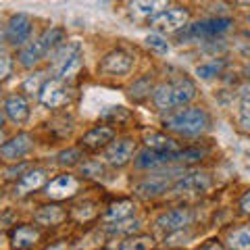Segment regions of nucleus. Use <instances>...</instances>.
<instances>
[{
    "instance_id": "412c9836",
    "label": "nucleus",
    "mask_w": 250,
    "mask_h": 250,
    "mask_svg": "<svg viewBox=\"0 0 250 250\" xmlns=\"http://www.w3.org/2000/svg\"><path fill=\"white\" fill-rule=\"evenodd\" d=\"M169 186H171L169 177H163V173H156L150 179H146V182L138 184L136 192H138V196H142V198H152V196H159V194L167 192Z\"/></svg>"
},
{
    "instance_id": "b1692460",
    "label": "nucleus",
    "mask_w": 250,
    "mask_h": 250,
    "mask_svg": "<svg viewBox=\"0 0 250 250\" xmlns=\"http://www.w3.org/2000/svg\"><path fill=\"white\" fill-rule=\"evenodd\" d=\"M208 186V177L205 173H192V175H184L179 182L173 186L175 192H188V190H205Z\"/></svg>"
},
{
    "instance_id": "39448f33",
    "label": "nucleus",
    "mask_w": 250,
    "mask_h": 250,
    "mask_svg": "<svg viewBox=\"0 0 250 250\" xmlns=\"http://www.w3.org/2000/svg\"><path fill=\"white\" fill-rule=\"evenodd\" d=\"M31 29H34V23L31 17L25 13H17L9 19L4 27V42L11 46V48H23L29 42Z\"/></svg>"
},
{
    "instance_id": "e433bc0d",
    "label": "nucleus",
    "mask_w": 250,
    "mask_h": 250,
    "mask_svg": "<svg viewBox=\"0 0 250 250\" xmlns=\"http://www.w3.org/2000/svg\"><path fill=\"white\" fill-rule=\"evenodd\" d=\"M82 173L88 177H103V175H106V167L100 161H90V163H85V165H82Z\"/></svg>"
},
{
    "instance_id": "79ce46f5",
    "label": "nucleus",
    "mask_w": 250,
    "mask_h": 250,
    "mask_svg": "<svg viewBox=\"0 0 250 250\" xmlns=\"http://www.w3.org/2000/svg\"><path fill=\"white\" fill-rule=\"evenodd\" d=\"M202 250H225V248H223L221 244H219L217 240H210L208 244H205V246H202Z\"/></svg>"
},
{
    "instance_id": "6ab92c4d",
    "label": "nucleus",
    "mask_w": 250,
    "mask_h": 250,
    "mask_svg": "<svg viewBox=\"0 0 250 250\" xmlns=\"http://www.w3.org/2000/svg\"><path fill=\"white\" fill-rule=\"evenodd\" d=\"M169 163H175V152H156V150L146 148V150L138 154L136 167L138 169H154L159 165H169Z\"/></svg>"
},
{
    "instance_id": "f3484780",
    "label": "nucleus",
    "mask_w": 250,
    "mask_h": 250,
    "mask_svg": "<svg viewBox=\"0 0 250 250\" xmlns=\"http://www.w3.org/2000/svg\"><path fill=\"white\" fill-rule=\"evenodd\" d=\"M42 186H46V171L44 169H29L25 175L17 179V184L13 188L15 196H27V194L40 190Z\"/></svg>"
},
{
    "instance_id": "dca6fc26",
    "label": "nucleus",
    "mask_w": 250,
    "mask_h": 250,
    "mask_svg": "<svg viewBox=\"0 0 250 250\" xmlns=\"http://www.w3.org/2000/svg\"><path fill=\"white\" fill-rule=\"evenodd\" d=\"M4 117L11 119L15 125H23L29 119V104L25 96L21 94H11L4 100Z\"/></svg>"
},
{
    "instance_id": "393cba45",
    "label": "nucleus",
    "mask_w": 250,
    "mask_h": 250,
    "mask_svg": "<svg viewBox=\"0 0 250 250\" xmlns=\"http://www.w3.org/2000/svg\"><path fill=\"white\" fill-rule=\"evenodd\" d=\"M228 246H229V250H250V225H244V228L229 231Z\"/></svg>"
},
{
    "instance_id": "72a5a7b5",
    "label": "nucleus",
    "mask_w": 250,
    "mask_h": 250,
    "mask_svg": "<svg viewBox=\"0 0 250 250\" xmlns=\"http://www.w3.org/2000/svg\"><path fill=\"white\" fill-rule=\"evenodd\" d=\"M80 161H82V150H80V148H69V150H62L59 154V161L57 163H59L61 167H73Z\"/></svg>"
},
{
    "instance_id": "9d476101",
    "label": "nucleus",
    "mask_w": 250,
    "mask_h": 250,
    "mask_svg": "<svg viewBox=\"0 0 250 250\" xmlns=\"http://www.w3.org/2000/svg\"><path fill=\"white\" fill-rule=\"evenodd\" d=\"M77 190H80V182L71 173H61L44 186V194L50 200H67L75 196Z\"/></svg>"
},
{
    "instance_id": "a18cd8bd",
    "label": "nucleus",
    "mask_w": 250,
    "mask_h": 250,
    "mask_svg": "<svg viewBox=\"0 0 250 250\" xmlns=\"http://www.w3.org/2000/svg\"><path fill=\"white\" fill-rule=\"evenodd\" d=\"M248 23H250V15H248Z\"/></svg>"
},
{
    "instance_id": "f704fd0d",
    "label": "nucleus",
    "mask_w": 250,
    "mask_h": 250,
    "mask_svg": "<svg viewBox=\"0 0 250 250\" xmlns=\"http://www.w3.org/2000/svg\"><path fill=\"white\" fill-rule=\"evenodd\" d=\"M94 205L92 202H82V205H77L75 208H73V219H77V221H90V219H94L96 217V208H92Z\"/></svg>"
},
{
    "instance_id": "c03bdc74",
    "label": "nucleus",
    "mask_w": 250,
    "mask_h": 250,
    "mask_svg": "<svg viewBox=\"0 0 250 250\" xmlns=\"http://www.w3.org/2000/svg\"><path fill=\"white\" fill-rule=\"evenodd\" d=\"M246 73H248V77H250V65H248V67H246Z\"/></svg>"
},
{
    "instance_id": "2eb2a0df",
    "label": "nucleus",
    "mask_w": 250,
    "mask_h": 250,
    "mask_svg": "<svg viewBox=\"0 0 250 250\" xmlns=\"http://www.w3.org/2000/svg\"><path fill=\"white\" fill-rule=\"evenodd\" d=\"M169 0H131L129 2V15L134 19H154L156 15L167 11Z\"/></svg>"
},
{
    "instance_id": "a878e982",
    "label": "nucleus",
    "mask_w": 250,
    "mask_h": 250,
    "mask_svg": "<svg viewBox=\"0 0 250 250\" xmlns=\"http://www.w3.org/2000/svg\"><path fill=\"white\" fill-rule=\"evenodd\" d=\"M17 59H19V65H21V67L31 69V67H36L44 57H42L40 48H38V44H36V42H31V44L23 46V48L19 50V57H17Z\"/></svg>"
},
{
    "instance_id": "4468645a",
    "label": "nucleus",
    "mask_w": 250,
    "mask_h": 250,
    "mask_svg": "<svg viewBox=\"0 0 250 250\" xmlns=\"http://www.w3.org/2000/svg\"><path fill=\"white\" fill-rule=\"evenodd\" d=\"M9 240L13 250H31L40 240V231L31 225H15L9 231Z\"/></svg>"
},
{
    "instance_id": "a211bd4d",
    "label": "nucleus",
    "mask_w": 250,
    "mask_h": 250,
    "mask_svg": "<svg viewBox=\"0 0 250 250\" xmlns=\"http://www.w3.org/2000/svg\"><path fill=\"white\" fill-rule=\"evenodd\" d=\"M65 38H67V34H65V29L62 27H50V29H46L40 38H38L36 44H38V48H40L42 57L46 59L48 54L57 52L61 46L65 44Z\"/></svg>"
},
{
    "instance_id": "aec40b11",
    "label": "nucleus",
    "mask_w": 250,
    "mask_h": 250,
    "mask_svg": "<svg viewBox=\"0 0 250 250\" xmlns=\"http://www.w3.org/2000/svg\"><path fill=\"white\" fill-rule=\"evenodd\" d=\"M134 213H136L134 200L121 198V200L113 202V205L106 208L104 221H108V223H119V221H125V219H131V217H134Z\"/></svg>"
},
{
    "instance_id": "7c9ffc66",
    "label": "nucleus",
    "mask_w": 250,
    "mask_h": 250,
    "mask_svg": "<svg viewBox=\"0 0 250 250\" xmlns=\"http://www.w3.org/2000/svg\"><path fill=\"white\" fill-rule=\"evenodd\" d=\"M225 62L223 61H210V62H205V65H198L196 67V75L200 80H210V77H215L223 71Z\"/></svg>"
},
{
    "instance_id": "0eeeda50",
    "label": "nucleus",
    "mask_w": 250,
    "mask_h": 250,
    "mask_svg": "<svg viewBox=\"0 0 250 250\" xmlns=\"http://www.w3.org/2000/svg\"><path fill=\"white\" fill-rule=\"evenodd\" d=\"M131 69H134V57H131L129 52L121 50V48H115L111 52H106L103 57V61L98 62V73L111 75V77L127 75Z\"/></svg>"
},
{
    "instance_id": "a19ab883",
    "label": "nucleus",
    "mask_w": 250,
    "mask_h": 250,
    "mask_svg": "<svg viewBox=\"0 0 250 250\" xmlns=\"http://www.w3.org/2000/svg\"><path fill=\"white\" fill-rule=\"evenodd\" d=\"M240 208H242L244 215H250V188L244 192V196L240 198Z\"/></svg>"
},
{
    "instance_id": "ddd939ff",
    "label": "nucleus",
    "mask_w": 250,
    "mask_h": 250,
    "mask_svg": "<svg viewBox=\"0 0 250 250\" xmlns=\"http://www.w3.org/2000/svg\"><path fill=\"white\" fill-rule=\"evenodd\" d=\"M115 140V129L111 125H96L94 129H90L88 134H83V138L80 140V146L83 150L96 152L100 148H106Z\"/></svg>"
},
{
    "instance_id": "c756f323",
    "label": "nucleus",
    "mask_w": 250,
    "mask_h": 250,
    "mask_svg": "<svg viewBox=\"0 0 250 250\" xmlns=\"http://www.w3.org/2000/svg\"><path fill=\"white\" fill-rule=\"evenodd\" d=\"M146 46L152 52L161 54V57H163V54H169V50H171L167 38H163V34H159V31H154V34H150V36L146 38Z\"/></svg>"
},
{
    "instance_id": "cd10ccee",
    "label": "nucleus",
    "mask_w": 250,
    "mask_h": 250,
    "mask_svg": "<svg viewBox=\"0 0 250 250\" xmlns=\"http://www.w3.org/2000/svg\"><path fill=\"white\" fill-rule=\"evenodd\" d=\"M154 238L152 236H136V238H125L117 250H152Z\"/></svg>"
},
{
    "instance_id": "bb28decb",
    "label": "nucleus",
    "mask_w": 250,
    "mask_h": 250,
    "mask_svg": "<svg viewBox=\"0 0 250 250\" xmlns=\"http://www.w3.org/2000/svg\"><path fill=\"white\" fill-rule=\"evenodd\" d=\"M150 92H152V77L144 75V77H140V80L134 82V85L129 88V96L134 98L136 103H142L144 98L150 96Z\"/></svg>"
},
{
    "instance_id": "4be33fe9",
    "label": "nucleus",
    "mask_w": 250,
    "mask_h": 250,
    "mask_svg": "<svg viewBox=\"0 0 250 250\" xmlns=\"http://www.w3.org/2000/svg\"><path fill=\"white\" fill-rule=\"evenodd\" d=\"M36 223L40 225H46V228H50V225H59L67 219V213L62 210L61 207L57 205H48V207H40L36 213Z\"/></svg>"
},
{
    "instance_id": "37998d69",
    "label": "nucleus",
    "mask_w": 250,
    "mask_h": 250,
    "mask_svg": "<svg viewBox=\"0 0 250 250\" xmlns=\"http://www.w3.org/2000/svg\"><path fill=\"white\" fill-rule=\"evenodd\" d=\"M46 250H67V248H65V244H62V242H57V244H52L50 248H46Z\"/></svg>"
},
{
    "instance_id": "473e14b6",
    "label": "nucleus",
    "mask_w": 250,
    "mask_h": 250,
    "mask_svg": "<svg viewBox=\"0 0 250 250\" xmlns=\"http://www.w3.org/2000/svg\"><path fill=\"white\" fill-rule=\"evenodd\" d=\"M140 229V221H129V219H125V221H119V223H113L111 228H108V233H113V236H123V233H134Z\"/></svg>"
},
{
    "instance_id": "1a4fd4ad",
    "label": "nucleus",
    "mask_w": 250,
    "mask_h": 250,
    "mask_svg": "<svg viewBox=\"0 0 250 250\" xmlns=\"http://www.w3.org/2000/svg\"><path fill=\"white\" fill-rule=\"evenodd\" d=\"M134 152H136L134 140L131 138H119V140H113V142L104 148V161L111 167L121 169L134 159Z\"/></svg>"
},
{
    "instance_id": "58836bf2",
    "label": "nucleus",
    "mask_w": 250,
    "mask_h": 250,
    "mask_svg": "<svg viewBox=\"0 0 250 250\" xmlns=\"http://www.w3.org/2000/svg\"><path fill=\"white\" fill-rule=\"evenodd\" d=\"M29 171V163H15V165H9L4 169V179H17V177H23Z\"/></svg>"
},
{
    "instance_id": "c85d7f7f",
    "label": "nucleus",
    "mask_w": 250,
    "mask_h": 250,
    "mask_svg": "<svg viewBox=\"0 0 250 250\" xmlns=\"http://www.w3.org/2000/svg\"><path fill=\"white\" fill-rule=\"evenodd\" d=\"M240 125L250 129V85H246L240 94Z\"/></svg>"
},
{
    "instance_id": "2f4dec72",
    "label": "nucleus",
    "mask_w": 250,
    "mask_h": 250,
    "mask_svg": "<svg viewBox=\"0 0 250 250\" xmlns=\"http://www.w3.org/2000/svg\"><path fill=\"white\" fill-rule=\"evenodd\" d=\"M129 111L127 108H123V106H108L106 111L100 115V119H104L108 123H125V121H129Z\"/></svg>"
},
{
    "instance_id": "f8f14e48",
    "label": "nucleus",
    "mask_w": 250,
    "mask_h": 250,
    "mask_svg": "<svg viewBox=\"0 0 250 250\" xmlns=\"http://www.w3.org/2000/svg\"><path fill=\"white\" fill-rule=\"evenodd\" d=\"M31 148H34V138L29 134H17L15 138L6 140V142L0 146V154H2V159L6 163H17Z\"/></svg>"
},
{
    "instance_id": "4c0bfd02",
    "label": "nucleus",
    "mask_w": 250,
    "mask_h": 250,
    "mask_svg": "<svg viewBox=\"0 0 250 250\" xmlns=\"http://www.w3.org/2000/svg\"><path fill=\"white\" fill-rule=\"evenodd\" d=\"M202 156H205V150H198V148H186V150L175 152V161L190 163V161H200Z\"/></svg>"
},
{
    "instance_id": "c9c22d12",
    "label": "nucleus",
    "mask_w": 250,
    "mask_h": 250,
    "mask_svg": "<svg viewBox=\"0 0 250 250\" xmlns=\"http://www.w3.org/2000/svg\"><path fill=\"white\" fill-rule=\"evenodd\" d=\"M44 73H34V75H29L25 82H23V92H27V94H40L42 90V85H44Z\"/></svg>"
},
{
    "instance_id": "7ed1b4c3",
    "label": "nucleus",
    "mask_w": 250,
    "mask_h": 250,
    "mask_svg": "<svg viewBox=\"0 0 250 250\" xmlns=\"http://www.w3.org/2000/svg\"><path fill=\"white\" fill-rule=\"evenodd\" d=\"M83 65V50L80 42H65L61 48L54 52L52 67H54V77H59L62 82H69L71 77L80 73Z\"/></svg>"
},
{
    "instance_id": "5701e85b",
    "label": "nucleus",
    "mask_w": 250,
    "mask_h": 250,
    "mask_svg": "<svg viewBox=\"0 0 250 250\" xmlns=\"http://www.w3.org/2000/svg\"><path fill=\"white\" fill-rule=\"evenodd\" d=\"M144 144H146V148L156 150V152H177L179 150V146L173 138L165 136V134H156V131H152V134H148L144 138Z\"/></svg>"
},
{
    "instance_id": "f03ea898",
    "label": "nucleus",
    "mask_w": 250,
    "mask_h": 250,
    "mask_svg": "<svg viewBox=\"0 0 250 250\" xmlns=\"http://www.w3.org/2000/svg\"><path fill=\"white\" fill-rule=\"evenodd\" d=\"M208 115L202 108H179V111L171 113L165 121L163 127L167 131H173L177 136H200L208 129Z\"/></svg>"
},
{
    "instance_id": "423d86ee",
    "label": "nucleus",
    "mask_w": 250,
    "mask_h": 250,
    "mask_svg": "<svg viewBox=\"0 0 250 250\" xmlns=\"http://www.w3.org/2000/svg\"><path fill=\"white\" fill-rule=\"evenodd\" d=\"M38 98H40V104L46 108H61L71 103V90H69L67 82L52 77V80H46Z\"/></svg>"
},
{
    "instance_id": "9b49d317",
    "label": "nucleus",
    "mask_w": 250,
    "mask_h": 250,
    "mask_svg": "<svg viewBox=\"0 0 250 250\" xmlns=\"http://www.w3.org/2000/svg\"><path fill=\"white\" fill-rule=\"evenodd\" d=\"M192 221H194V213L190 208H173L156 219V228L165 233H173V231H182Z\"/></svg>"
},
{
    "instance_id": "6e6552de",
    "label": "nucleus",
    "mask_w": 250,
    "mask_h": 250,
    "mask_svg": "<svg viewBox=\"0 0 250 250\" xmlns=\"http://www.w3.org/2000/svg\"><path fill=\"white\" fill-rule=\"evenodd\" d=\"M188 21H190V11L186 6H171V9L163 11L154 19H150V27L159 34H163V31H179L188 25Z\"/></svg>"
},
{
    "instance_id": "ea45409f",
    "label": "nucleus",
    "mask_w": 250,
    "mask_h": 250,
    "mask_svg": "<svg viewBox=\"0 0 250 250\" xmlns=\"http://www.w3.org/2000/svg\"><path fill=\"white\" fill-rule=\"evenodd\" d=\"M0 61H2V80H9V75H11V57L6 52H2Z\"/></svg>"
},
{
    "instance_id": "20e7f679",
    "label": "nucleus",
    "mask_w": 250,
    "mask_h": 250,
    "mask_svg": "<svg viewBox=\"0 0 250 250\" xmlns=\"http://www.w3.org/2000/svg\"><path fill=\"white\" fill-rule=\"evenodd\" d=\"M233 27L231 19L225 17H217V19H205L192 25H186L184 31H179V42H188V40H210V38L223 36L225 31H229Z\"/></svg>"
},
{
    "instance_id": "f257e3e1",
    "label": "nucleus",
    "mask_w": 250,
    "mask_h": 250,
    "mask_svg": "<svg viewBox=\"0 0 250 250\" xmlns=\"http://www.w3.org/2000/svg\"><path fill=\"white\" fill-rule=\"evenodd\" d=\"M154 104L161 111H169V108H177L184 104H190L196 98V85L188 77H177L173 82H165L152 94Z\"/></svg>"
}]
</instances>
